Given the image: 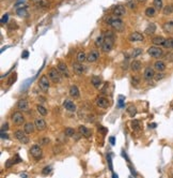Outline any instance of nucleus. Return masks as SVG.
Masks as SVG:
<instances>
[{"instance_id":"nucleus-1","label":"nucleus","mask_w":173,"mask_h":178,"mask_svg":"<svg viewBox=\"0 0 173 178\" xmlns=\"http://www.w3.org/2000/svg\"><path fill=\"white\" fill-rule=\"evenodd\" d=\"M104 44L102 46V49L105 53H109L112 49L113 45H114V41H116V36L112 31H106V33L104 34Z\"/></svg>"},{"instance_id":"nucleus-2","label":"nucleus","mask_w":173,"mask_h":178,"mask_svg":"<svg viewBox=\"0 0 173 178\" xmlns=\"http://www.w3.org/2000/svg\"><path fill=\"white\" fill-rule=\"evenodd\" d=\"M107 24L116 31H122L124 29V23L123 20L118 16H113V17H109L107 20Z\"/></svg>"},{"instance_id":"nucleus-3","label":"nucleus","mask_w":173,"mask_h":178,"mask_svg":"<svg viewBox=\"0 0 173 178\" xmlns=\"http://www.w3.org/2000/svg\"><path fill=\"white\" fill-rule=\"evenodd\" d=\"M48 77L55 84H58V83L61 82V72L59 70L55 69V68H51L48 71Z\"/></svg>"},{"instance_id":"nucleus-4","label":"nucleus","mask_w":173,"mask_h":178,"mask_svg":"<svg viewBox=\"0 0 173 178\" xmlns=\"http://www.w3.org/2000/svg\"><path fill=\"white\" fill-rule=\"evenodd\" d=\"M148 53L151 57H153V58H160L162 55H164V51L160 49V46H156V45H154V46H151L149 49H148Z\"/></svg>"},{"instance_id":"nucleus-5","label":"nucleus","mask_w":173,"mask_h":178,"mask_svg":"<svg viewBox=\"0 0 173 178\" xmlns=\"http://www.w3.org/2000/svg\"><path fill=\"white\" fill-rule=\"evenodd\" d=\"M26 132H25V130L23 131V130H17V131H15L14 132V135H15V138H16V140H18L21 144H28L29 143V138L28 135H26Z\"/></svg>"},{"instance_id":"nucleus-6","label":"nucleus","mask_w":173,"mask_h":178,"mask_svg":"<svg viewBox=\"0 0 173 178\" xmlns=\"http://www.w3.org/2000/svg\"><path fill=\"white\" fill-rule=\"evenodd\" d=\"M39 86H40V88L43 90V91H47L50 87V84H49V81H48V77L46 76V75H42L40 78V81H39Z\"/></svg>"},{"instance_id":"nucleus-7","label":"nucleus","mask_w":173,"mask_h":178,"mask_svg":"<svg viewBox=\"0 0 173 178\" xmlns=\"http://www.w3.org/2000/svg\"><path fill=\"white\" fill-rule=\"evenodd\" d=\"M12 121L14 125H23L25 122L24 115L20 113V112H15V113L12 115Z\"/></svg>"},{"instance_id":"nucleus-8","label":"nucleus","mask_w":173,"mask_h":178,"mask_svg":"<svg viewBox=\"0 0 173 178\" xmlns=\"http://www.w3.org/2000/svg\"><path fill=\"white\" fill-rule=\"evenodd\" d=\"M42 154H43L42 148H41L39 145H33L32 147L30 148V154H31L34 159H36V160H39V159L42 157Z\"/></svg>"},{"instance_id":"nucleus-9","label":"nucleus","mask_w":173,"mask_h":178,"mask_svg":"<svg viewBox=\"0 0 173 178\" xmlns=\"http://www.w3.org/2000/svg\"><path fill=\"white\" fill-rule=\"evenodd\" d=\"M85 67L81 62H74L73 63V71H74V73L75 74H77V75H81V74H83V73L85 72Z\"/></svg>"},{"instance_id":"nucleus-10","label":"nucleus","mask_w":173,"mask_h":178,"mask_svg":"<svg viewBox=\"0 0 173 178\" xmlns=\"http://www.w3.org/2000/svg\"><path fill=\"white\" fill-rule=\"evenodd\" d=\"M112 13H113V15H114V16L122 17L126 14V9H125V7L121 5V4H118V5H116V7L113 8Z\"/></svg>"},{"instance_id":"nucleus-11","label":"nucleus","mask_w":173,"mask_h":178,"mask_svg":"<svg viewBox=\"0 0 173 178\" xmlns=\"http://www.w3.org/2000/svg\"><path fill=\"white\" fill-rule=\"evenodd\" d=\"M128 40L130 42H142V41L144 40V36L140 32H133L130 33L128 36Z\"/></svg>"},{"instance_id":"nucleus-12","label":"nucleus","mask_w":173,"mask_h":178,"mask_svg":"<svg viewBox=\"0 0 173 178\" xmlns=\"http://www.w3.org/2000/svg\"><path fill=\"white\" fill-rule=\"evenodd\" d=\"M143 77L146 81H151L152 78H154L155 77V71H154L153 68H151V67L145 68L144 72H143Z\"/></svg>"},{"instance_id":"nucleus-13","label":"nucleus","mask_w":173,"mask_h":178,"mask_svg":"<svg viewBox=\"0 0 173 178\" xmlns=\"http://www.w3.org/2000/svg\"><path fill=\"white\" fill-rule=\"evenodd\" d=\"M98 59H100V53H98V51L93 49V51H91V52L89 53L87 61H89V62H95V61H97Z\"/></svg>"},{"instance_id":"nucleus-14","label":"nucleus","mask_w":173,"mask_h":178,"mask_svg":"<svg viewBox=\"0 0 173 178\" xmlns=\"http://www.w3.org/2000/svg\"><path fill=\"white\" fill-rule=\"evenodd\" d=\"M96 105L101 109H107L109 106V102L108 99H106L105 97H98L96 98Z\"/></svg>"},{"instance_id":"nucleus-15","label":"nucleus","mask_w":173,"mask_h":178,"mask_svg":"<svg viewBox=\"0 0 173 178\" xmlns=\"http://www.w3.org/2000/svg\"><path fill=\"white\" fill-rule=\"evenodd\" d=\"M34 125H35V128L39 131H43V130L46 129V127H47V125H46V121H45L43 118H36L35 121H34Z\"/></svg>"},{"instance_id":"nucleus-16","label":"nucleus","mask_w":173,"mask_h":178,"mask_svg":"<svg viewBox=\"0 0 173 178\" xmlns=\"http://www.w3.org/2000/svg\"><path fill=\"white\" fill-rule=\"evenodd\" d=\"M17 109L19 111H23V112H28L29 111V104L28 101L25 100V99H21L19 101L17 102Z\"/></svg>"},{"instance_id":"nucleus-17","label":"nucleus","mask_w":173,"mask_h":178,"mask_svg":"<svg viewBox=\"0 0 173 178\" xmlns=\"http://www.w3.org/2000/svg\"><path fill=\"white\" fill-rule=\"evenodd\" d=\"M58 70L61 72L62 75H64L65 77H69V69H67V65L63 63V62H59L58 63Z\"/></svg>"},{"instance_id":"nucleus-18","label":"nucleus","mask_w":173,"mask_h":178,"mask_svg":"<svg viewBox=\"0 0 173 178\" xmlns=\"http://www.w3.org/2000/svg\"><path fill=\"white\" fill-rule=\"evenodd\" d=\"M78 132L80 133V135H82V136H85V138H90L91 136V134H92V132H91V130H89L87 127H85V125H79L78 127Z\"/></svg>"},{"instance_id":"nucleus-19","label":"nucleus","mask_w":173,"mask_h":178,"mask_svg":"<svg viewBox=\"0 0 173 178\" xmlns=\"http://www.w3.org/2000/svg\"><path fill=\"white\" fill-rule=\"evenodd\" d=\"M63 107L65 109H67L69 112H76V105H75V103L71 100H65L63 102Z\"/></svg>"},{"instance_id":"nucleus-20","label":"nucleus","mask_w":173,"mask_h":178,"mask_svg":"<svg viewBox=\"0 0 173 178\" xmlns=\"http://www.w3.org/2000/svg\"><path fill=\"white\" fill-rule=\"evenodd\" d=\"M69 96L72 98H74V99H77V98L80 97V92H79V89H78V87H77L76 85H73L71 86V88H69Z\"/></svg>"},{"instance_id":"nucleus-21","label":"nucleus","mask_w":173,"mask_h":178,"mask_svg":"<svg viewBox=\"0 0 173 178\" xmlns=\"http://www.w3.org/2000/svg\"><path fill=\"white\" fill-rule=\"evenodd\" d=\"M152 42H153L154 45H156V46H164L165 45V42H166V39L164 36H154L153 39H152Z\"/></svg>"},{"instance_id":"nucleus-22","label":"nucleus","mask_w":173,"mask_h":178,"mask_svg":"<svg viewBox=\"0 0 173 178\" xmlns=\"http://www.w3.org/2000/svg\"><path fill=\"white\" fill-rule=\"evenodd\" d=\"M91 84L93 85V87L96 89H100L102 86V80L100 76H92L91 78Z\"/></svg>"},{"instance_id":"nucleus-23","label":"nucleus","mask_w":173,"mask_h":178,"mask_svg":"<svg viewBox=\"0 0 173 178\" xmlns=\"http://www.w3.org/2000/svg\"><path fill=\"white\" fill-rule=\"evenodd\" d=\"M154 69L157 70L158 72H162V71H165L166 70V63L161 60L156 61V62L154 63Z\"/></svg>"},{"instance_id":"nucleus-24","label":"nucleus","mask_w":173,"mask_h":178,"mask_svg":"<svg viewBox=\"0 0 173 178\" xmlns=\"http://www.w3.org/2000/svg\"><path fill=\"white\" fill-rule=\"evenodd\" d=\"M34 129H35V125H34V123H32V122H27V123H25L24 130H25V132H26L27 134L33 133Z\"/></svg>"},{"instance_id":"nucleus-25","label":"nucleus","mask_w":173,"mask_h":178,"mask_svg":"<svg viewBox=\"0 0 173 178\" xmlns=\"http://www.w3.org/2000/svg\"><path fill=\"white\" fill-rule=\"evenodd\" d=\"M33 2L39 8H47V7H49L48 0H33Z\"/></svg>"},{"instance_id":"nucleus-26","label":"nucleus","mask_w":173,"mask_h":178,"mask_svg":"<svg viewBox=\"0 0 173 178\" xmlns=\"http://www.w3.org/2000/svg\"><path fill=\"white\" fill-rule=\"evenodd\" d=\"M141 67H142V65H141V62L139 60H134L130 63V69L133 70L134 72H138L141 69Z\"/></svg>"},{"instance_id":"nucleus-27","label":"nucleus","mask_w":173,"mask_h":178,"mask_svg":"<svg viewBox=\"0 0 173 178\" xmlns=\"http://www.w3.org/2000/svg\"><path fill=\"white\" fill-rule=\"evenodd\" d=\"M126 112L128 113V115L130 116V117H135L136 114H137V109H136V106H134L133 104H130V105L127 106Z\"/></svg>"},{"instance_id":"nucleus-28","label":"nucleus","mask_w":173,"mask_h":178,"mask_svg":"<svg viewBox=\"0 0 173 178\" xmlns=\"http://www.w3.org/2000/svg\"><path fill=\"white\" fill-rule=\"evenodd\" d=\"M164 30L166 32H173V20H169L164 24Z\"/></svg>"},{"instance_id":"nucleus-29","label":"nucleus","mask_w":173,"mask_h":178,"mask_svg":"<svg viewBox=\"0 0 173 178\" xmlns=\"http://www.w3.org/2000/svg\"><path fill=\"white\" fill-rule=\"evenodd\" d=\"M155 14H156V9L154 8V7H149V8H146V10H145V15L148 17H154L155 16Z\"/></svg>"},{"instance_id":"nucleus-30","label":"nucleus","mask_w":173,"mask_h":178,"mask_svg":"<svg viewBox=\"0 0 173 178\" xmlns=\"http://www.w3.org/2000/svg\"><path fill=\"white\" fill-rule=\"evenodd\" d=\"M77 61L78 62H81V63H83L85 60H87V58H88V56L85 55V52H79V53L77 54Z\"/></svg>"},{"instance_id":"nucleus-31","label":"nucleus","mask_w":173,"mask_h":178,"mask_svg":"<svg viewBox=\"0 0 173 178\" xmlns=\"http://www.w3.org/2000/svg\"><path fill=\"white\" fill-rule=\"evenodd\" d=\"M155 31H156V25L153 24V23L150 24L149 26L145 28V33H146V34H153Z\"/></svg>"},{"instance_id":"nucleus-32","label":"nucleus","mask_w":173,"mask_h":178,"mask_svg":"<svg viewBox=\"0 0 173 178\" xmlns=\"http://www.w3.org/2000/svg\"><path fill=\"white\" fill-rule=\"evenodd\" d=\"M162 13H164L165 15H170V14H172L173 13V5L172 4H168V5L164 7V9H162Z\"/></svg>"},{"instance_id":"nucleus-33","label":"nucleus","mask_w":173,"mask_h":178,"mask_svg":"<svg viewBox=\"0 0 173 178\" xmlns=\"http://www.w3.org/2000/svg\"><path fill=\"white\" fill-rule=\"evenodd\" d=\"M104 39H105L104 34H101V36H97L96 40H95V46L96 47H102L103 44H104Z\"/></svg>"},{"instance_id":"nucleus-34","label":"nucleus","mask_w":173,"mask_h":178,"mask_svg":"<svg viewBox=\"0 0 173 178\" xmlns=\"http://www.w3.org/2000/svg\"><path fill=\"white\" fill-rule=\"evenodd\" d=\"M16 13H17V15H18V16H20V17H27L29 15V13H28V11L26 10V8L17 9Z\"/></svg>"},{"instance_id":"nucleus-35","label":"nucleus","mask_w":173,"mask_h":178,"mask_svg":"<svg viewBox=\"0 0 173 178\" xmlns=\"http://www.w3.org/2000/svg\"><path fill=\"white\" fill-rule=\"evenodd\" d=\"M154 8L156 9L157 11H160L164 9V4H162V0H153Z\"/></svg>"},{"instance_id":"nucleus-36","label":"nucleus","mask_w":173,"mask_h":178,"mask_svg":"<svg viewBox=\"0 0 173 178\" xmlns=\"http://www.w3.org/2000/svg\"><path fill=\"white\" fill-rule=\"evenodd\" d=\"M164 47L169 49H173V38H169V39H166L165 45Z\"/></svg>"},{"instance_id":"nucleus-37","label":"nucleus","mask_w":173,"mask_h":178,"mask_svg":"<svg viewBox=\"0 0 173 178\" xmlns=\"http://www.w3.org/2000/svg\"><path fill=\"white\" fill-rule=\"evenodd\" d=\"M16 80H17L16 73H13V74H11V76L9 77V80H8V82H7V84H8L9 86H11L12 84H14V83L16 82Z\"/></svg>"},{"instance_id":"nucleus-38","label":"nucleus","mask_w":173,"mask_h":178,"mask_svg":"<svg viewBox=\"0 0 173 178\" xmlns=\"http://www.w3.org/2000/svg\"><path fill=\"white\" fill-rule=\"evenodd\" d=\"M36 109H37V113L40 114V115H42V116H46L47 115V109H45L44 106L37 105L36 106Z\"/></svg>"},{"instance_id":"nucleus-39","label":"nucleus","mask_w":173,"mask_h":178,"mask_svg":"<svg viewBox=\"0 0 173 178\" xmlns=\"http://www.w3.org/2000/svg\"><path fill=\"white\" fill-rule=\"evenodd\" d=\"M64 134L66 136H69V138L74 136V135H75V130L72 129V128H66V129L64 130Z\"/></svg>"},{"instance_id":"nucleus-40","label":"nucleus","mask_w":173,"mask_h":178,"mask_svg":"<svg viewBox=\"0 0 173 178\" xmlns=\"http://www.w3.org/2000/svg\"><path fill=\"white\" fill-rule=\"evenodd\" d=\"M51 172V166H45L43 171H42V174L43 175H48Z\"/></svg>"},{"instance_id":"nucleus-41","label":"nucleus","mask_w":173,"mask_h":178,"mask_svg":"<svg viewBox=\"0 0 173 178\" xmlns=\"http://www.w3.org/2000/svg\"><path fill=\"white\" fill-rule=\"evenodd\" d=\"M139 127H140V123H139L138 120H134V121L132 122V128H133L134 130H139Z\"/></svg>"},{"instance_id":"nucleus-42","label":"nucleus","mask_w":173,"mask_h":178,"mask_svg":"<svg viewBox=\"0 0 173 178\" xmlns=\"http://www.w3.org/2000/svg\"><path fill=\"white\" fill-rule=\"evenodd\" d=\"M164 77H165V74H164V73L158 72L157 74H155V77H154V78H155L156 81H160V80H162Z\"/></svg>"},{"instance_id":"nucleus-43","label":"nucleus","mask_w":173,"mask_h":178,"mask_svg":"<svg viewBox=\"0 0 173 178\" xmlns=\"http://www.w3.org/2000/svg\"><path fill=\"white\" fill-rule=\"evenodd\" d=\"M49 142H50V140H49V138H41V140H40V144H41V145H47Z\"/></svg>"},{"instance_id":"nucleus-44","label":"nucleus","mask_w":173,"mask_h":178,"mask_svg":"<svg viewBox=\"0 0 173 178\" xmlns=\"http://www.w3.org/2000/svg\"><path fill=\"white\" fill-rule=\"evenodd\" d=\"M141 53H142V49H134V52H133V57H137L138 55H140Z\"/></svg>"},{"instance_id":"nucleus-45","label":"nucleus","mask_w":173,"mask_h":178,"mask_svg":"<svg viewBox=\"0 0 173 178\" xmlns=\"http://www.w3.org/2000/svg\"><path fill=\"white\" fill-rule=\"evenodd\" d=\"M9 20V14H4L1 18V24H7Z\"/></svg>"},{"instance_id":"nucleus-46","label":"nucleus","mask_w":173,"mask_h":178,"mask_svg":"<svg viewBox=\"0 0 173 178\" xmlns=\"http://www.w3.org/2000/svg\"><path fill=\"white\" fill-rule=\"evenodd\" d=\"M9 129V125L8 123H3L2 127H1V132H4V131H7Z\"/></svg>"},{"instance_id":"nucleus-47","label":"nucleus","mask_w":173,"mask_h":178,"mask_svg":"<svg viewBox=\"0 0 173 178\" xmlns=\"http://www.w3.org/2000/svg\"><path fill=\"white\" fill-rule=\"evenodd\" d=\"M13 163H14V161H12V160H8V161L5 162V167H11Z\"/></svg>"},{"instance_id":"nucleus-48","label":"nucleus","mask_w":173,"mask_h":178,"mask_svg":"<svg viewBox=\"0 0 173 178\" xmlns=\"http://www.w3.org/2000/svg\"><path fill=\"white\" fill-rule=\"evenodd\" d=\"M166 59L168 61H173V54H168V55L166 56Z\"/></svg>"},{"instance_id":"nucleus-49","label":"nucleus","mask_w":173,"mask_h":178,"mask_svg":"<svg viewBox=\"0 0 173 178\" xmlns=\"http://www.w3.org/2000/svg\"><path fill=\"white\" fill-rule=\"evenodd\" d=\"M28 56H29L28 51H25L24 53H23V55H21V57H23V58H25V59H26V58H28Z\"/></svg>"},{"instance_id":"nucleus-50","label":"nucleus","mask_w":173,"mask_h":178,"mask_svg":"<svg viewBox=\"0 0 173 178\" xmlns=\"http://www.w3.org/2000/svg\"><path fill=\"white\" fill-rule=\"evenodd\" d=\"M132 83H133V85L134 84H135V85H137V84H139V80L136 78V77H134L133 80H132Z\"/></svg>"},{"instance_id":"nucleus-51","label":"nucleus","mask_w":173,"mask_h":178,"mask_svg":"<svg viewBox=\"0 0 173 178\" xmlns=\"http://www.w3.org/2000/svg\"><path fill=\"white\" fill-rule=\"evenodd\" d=\"M128 4H129V8H130V9H135V8H136V4H135V2L128 1Z\"/></svg>"},{"instance_id":"nucleus-52","label":"nucleus","mask_w":173,"mask_h":178,"mask_svg":"<svg viewBox=\"0 0 173 178\" xmlns=\"http://www.w3.org/2000/svg\"><path fill=\"white\" fill-rule=\"evenodd\" d=\"M1 138H5V140H8L9 136L7 133H4V132H1Z\"/></svg>"},{"instance_id":"nucleus-53","label":"nucleus","mask_w":173,"mask_h":178,"mask_svg":"<svg viewBox=\"0 0 173 178\" xmlns=\"http://www.w3.org/2000/svg\"><path fill=\"white\" fill-rule=\"evenodd\" d=\"M98 131H101V132H103V133H106V132H107V130L104 129V128H102V127H100V129H98Z\"/></svg>"},{"instance_id":"nucleus-54","label":"nucleus","mask_w":173,"mask_h":178,"mask_svg":"<svg viewBox=\"0 0 173 178\" xmlns=\"http://www.w3.org/2000/svg\"><path fill=\"white\" fill-rule=\"evenodd\" d=\"M109 141H110V143H111L112 145H114V138H109Z\"/></svg>"},{"instance_id":"nucleus-55","label":"nucleus","mask_w":173,"mask_h":178,"mask_svg":"<svg viewBox=\"0 0 173 178\" xmlns=\"http://www.w3.org/2000/svg\"><path fill=\"white\" fill-rule=\"evenodd\" d=\"M137 1H138V2H140V3H144L146 0H137Z\"/></svg>"},{"instance_id":"nucleus-56","label":"nucleus","mask_w":173,"mask_h":178,"mask_svg":"<svg viewBox=\"0 0 173 178\" xmlns=\"http://www.w3.org/2000/svg\"><path fill=\"white\" fill-rule=\"evenodd\" d=\"M150 127H151V128H155V127H156V123H152V125H150Z\"/></svg>"},{"instance_id":"nucleus-57","label":"nucleus","mask_w":173,"mask_h":178,"mask_svg":"<svg viewBox=\"0 0 173 178\" xmlns=\"http://www.w3.org/2000/svg\"><path fill=\"white\" fill-rule=\"evenodd\" d=\"M40 100H41V102H42V103H43V102H45V99H44V98H40Z\"/></svg>"}]
</instances>
